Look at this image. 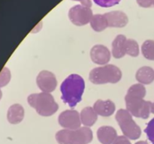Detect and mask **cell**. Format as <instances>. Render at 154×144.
I'll return each mask as SVG.
<instances>
[{
	"label": "cell",
	"instance_id": "obj_1",
	"mask_svg": "<svg viewBox=\"0 0 154 144\" xmlns=\"http://www.w3.org/2000/svg\"><path fill=\"white\" fill-rule=\"evenodd\" d=\"M85 88V82L78 74H71L62 82L60 90L62 100L71 108H74L82 99Z\"/></svg>",
	"mask_w": 154,
	"mask_h": 144
},
{
	"label": "cell",
	"instance_id": "obj_2",
	"mask_svg": "<svg viewBox=\"0 0 154 144\" xmlns=\"http://www.w3.org/2000/svg\"><path fill=\"white\" fill-rule=\"evenodd\" d=\"M28 104L42 116H51L58 110V104L51 93H34L29 95Z\"/></svg>",
	"mask_w": 154,
	"mask_h": 144
},
{
	"label": "cell",
	"instance_id": "obj_3",
	"mask_svg": "<svg viewBox=\"0 0 154 144\" xmlns=\"http://www.w3.org/2000/svg\"><path fill=\"white\" fill-rule=\"evenodd\" d=\"M93 136L92 130L88 127H81L75 130L63 129L56 134L59 144H88Z\"/></svg>",
	"mask_w": 154,
	"mask_h": 144
},
{
	"label": "cell",
	"instance_id": "obj_4",
	"mask_svg": "<svg viewBox=\"0 0 154 144\" xmlns=\"http://www.w3.org/2000/svg\"><path fill=\"white\" fill-rule=\"evenodd\" d=\"M122 72L118 67L114 64H105L95 68L89 74V79L93 84L117 83L121 80Z\"/></svg>",
	"mask_w": 154,
	"mask_h": 144
},
{
	"label": "cell",
	"instance_id": "obj_5",
	"mask_svg": "<svg viewBox=\"0 0 154 144\" xmlns=\"http://www.w3.org/2000/svg\"><path fill=\"white\" fill-rule=\"evenodd\" d=\"M115 118L125 136L133 140L141 136V128L134 121L132 115L127 110H119L116 113Z\"/></svg>",
	"mask_w": 154,
	"mask_h": 144
},
{
	"label": "cell",
	"instance_id": "obj_6",
	"mask_svg": "<svg viewBox=\"0 0 154 144\" xmlns=\"http://www.w3.org/2000/svg\"><path fill=\"white\" fill-rule=\"evenodd\" d=\"M126 110L133 116L147 119L151 112L152 103L144 98H135L125 96Z\"/></svg>",
	"mask_w": 154,
	"mask_h": 144
},
{
	"label": "cell",
	"instance_id": "obj_7",
	"mask_svg": "<svg viewBox=\"0 0 154 144\" xmlns=\"http://www.w3.org/2000/svg\"><path fill=\"white\" fill-rule=\"evenodd\" d=\"M93 10L90 8L82 4H77L71 8L69 11V18L75 26H82L90 22L93 17Z\"/></svg>",
	"mask_w": 154,
	"mask_h": 144
},
{
	"label": "cell",
	"instance_id": "obj_8",
	"mask_svg": "<svg viewBox=\"0 0 154 144\" xmlns=\"http://www.w3.org/2000/svg\"><path fill=\"white\" fill-rule=\"evenodd\" d=\"M58 122L65 129L75 130L81 128V121L80 113L75 110H67L60 114Z\"/></svg>",
	"mask_w": 154,
	"mask_h": 144
},
{
	"label": "cell",
	"instance_id": "obj_9",
	"mask_svg": "<svg viewBox=\"0 0 154 144\" xmlns=\"http://www.w3.org/2000/svg\"><path fill=\"white\" fill-rule=\"evenodd\" d=\"M36 82L42 92L48 93L54 92L57 86L56 76L49 70H42L37 76Z\"/></svg>",
	"mask_w": 154,
	"mask_h": 144
},
{
	"label": "cell",
	"instance_id": "obj_10",
	"mask_svg": "<svg viewBox=\"0 0 154 144\" xmlns=\"http://www.w3.org/2000/svg\"><path fill=\"white\" fill-rule=\"evenodd\" d=\"M90 58L96 64L105 65L111 59V52L104 45H95L90 50Z\"/></svg>",
	"mask_w": 154,
	"mask_h": 144
},
{
	"label": "cell",
	"instance_id": "obj_11",
	"mask_svg": "<svg viewBox=\"0 0 154 144\" xmlns=\"http://www.w3.org/2000/svg\"><path fill=\"white\" fill-rule=\"evenodd\" d=\"M105 18L107 20L108 27H115V28H123L127 25L129 22L128 16L124 12L120 10L105 13Z\"/></svg>",
	"mask_w": 154,
	"mask_h": 144
},
{
	"label": "cell",
	"instance_id": "obj_12",
	"mask_svg": "<svg viewBox=\"0 0 154 144\" xmlns=\"http://www.w3.org/2000/svg\"><path fill=\"white\" fill-rule=\"evenodd\" d=\"M115 104L111 100H98L93 104V109L101 116H111L115 111Z\"/></svg>",
	"mask_w": 154,
	"mask_h": 144
},
{
	"label": "cell",
	"instance_id": "obj_13",
	"mask_svg": "<svg viewBox=\"0 0 154 144\" xmlns=\"http://www.w3.org/2000/svg\"><path fill=\"white\" fill-rule=\"evenodd\" d=\"M97 137L102 144H112L117 137V130L111 126H102L98 129Z\"/></svg>",
	"mask_w": 154,
	"mask_h": 144
},
{
	"label": "cell",
	"instance_id": "obj_14",
	"mask_svg": "<svg viewBox=\"0 0 154 144\" xmlns=\"http://www.w3.org/2000/svg\"><path fill=\"white\" fill-rule=\"evenodd\" d=\"M127 38L123 34H118L112 42V55L114 58H123L126 55V43Z\"/></svg>",
	"mask_w": 154,
	"mask_h": 144
},
{
	"label": "cell",
	"instance_id": "obj_15",
	"mask_svg": "<svg viewBox=\"0 0 154 144\" xmlns=\"http://www.w3.org/2000/svg\"><path fill=\"white\" fill-rule=\"evenodd\" d=\"M7 118L11 124H18L24 118V109L19 104L11 105L8 110Z\"/></svg>",
	"mask_w": 154,
	"mask_h": 144
},
{
	"label": "cell",
	"instance_id": "obj_16",
	"mask_svg": "<svg viewBox=\"0 0 154 144\" xmlns=\"http://www.w3.org/2000/svg\"><path fill=\"white\" fill-rule=\"evenodd\" d=\"M135 78L139 83L148 85L154 80V70L148 66L141 67L137 70Z\"/></svg>",
	"mask_w": 154,
	"mask_h": 144
},
{
	"label": "cell",
	"instance_id": "obj_17",
	"mask_svg": "<svg viewBox=\"0 0 154 144\" xmlns=\"http://www.w3.org/2000/svg\"><path fill=\"white\" fill-rule=\"evenodd\" d=\"M81 116V124H84L85 127H91L98 119V114L94 110L93 107L87 106L81 110L80 113Z\"/></svg>",
	"mask_w": 154,
	"mask_h": 144
},
{
	"label": "cell",
	"instance_id": "obj_18",
	"mask_svg": "<svg viewBox=\"0 0 154 144\" xmlns=\"http://www.w3.org/2000/svg\"><path fill=\"white\" fill-rule=\"evenodd\" d=\"M92 28L96 32H102L108 27L107 20L104 14L93 15L90 22Z\"/></svg>",
	"mask_w": 154,
	"mask_h": 144
},
{
	"label": "cell",
	"instance_id": "obj_19",
	"mask_svg": "<svg viewBox=\"0 0 154 144\" xmlns=\"http://www.w3.org/2000/svg\"><path fill=\"white\" fill-rule=\"evenodd\" d=\"M146 94V88L143 84L137 83L132 85L128 89L126 97L135 98H144Z\"/></svg>",
	"mask_w": 154,
	"mask_h": 144
},
{
	"label": "cell",
	"instance_id": "obj_20",
	"mask_svg": "<svg viewBox=\"0 0 154 144\" xmlns=\"http://www.w3.org/2000/svg\"><path fill=\"white\" fill-rule=\"evenodd\" d=\"M141 52L144 58L154 61V40H145L141 46Z\"/></svg>",
	"mask_w": 154,
	"mask_h": 144
},
{
	"label": "cell",
	"instance_id": "obj_21",
	"mask_svg": "<svg viewBox=\"0 0 154 144\" xmlns=\"http://www.w3.org/2000/svg\"><path fill=\"white\" fill-rule=\"evenodd\" d=\"M126 54L132 57L139 55V46L138 42L134 39H127L126 43Z\"/></svg>",
	"mask_w": 154,
	"mask_h": 144
},
{
	"label": "cell",
	"instance_id": "obj_22",
	"mask_svg": "<svg viewBox=\"0 0 154 144\" xmlns=\"http://www.w3.org/2000/svg\"><path fill=\"white\" fill-rule=\"evenodd\" d=\"M11 80V72L8 68L5 67L0 73V87L5 86Z\"/></svg>",
	"mask_w": 154,
	"mask_h": 144
},
{
	"label": "cell",
	"instance_id": "obj_23",
	"mask_svg": "<svg viewBox=\"0 0 154 144\" xmlns=\"http://www.w3.org/2000/svg\"><path fill=\"white\" fill-rule=\"evenodd\" d=\"M144 132L147 134L149 140L154 144V118L149 122L147 128L144 129Z\"/></svg>",
	"mask_w": 154,
	"mask_h": 144
},
{
	"label": "cell",
	"instance_id": "obj_24",
	"mask_svg": "<svg viewBox=\"0 0 154 144\" xmlns=\"http://www.w3.org/2000/svg\"><path fill=\"white\" fill-rule=\"evenodd\" d=\"M96 4L102 8H110L117 4L121 0H93Z\"/></svg>",
	"mask_w": 154,
	"mask_h": 144
},
{
	"label": "cell",
	"instance_id": "obj_25",
	"mask_svg": "<svg viewBox=\"0 0 154 144\" xmlns=\"http://www.w3.org/2000/svg\"><path fill=\"white\" fill-rule=\"evenodd\" d=\"M112 144H132L129 138L125 136H118Z\"/></svg>",
	"mask_w": 154,
	"mask_h": 144
},
{
	"label": "cell",
	"instance_id": "obj_26",
	"mask_svg": "<svg viewBox=\"0 0 154 144\" xmlns=\"http://www.w3.org/2000/svg\"><path fill=\"white\" fill-rule=\"evenodd\" d=\"M139 6L142 8H150L153 4V0H136Z\"/></svg>",
	"mask_w": 154,
	"mask_h": 144
},
{
	"label": "cell",
	"instance_id": "obj_27",
	"mask_svg": "<svg viewBox=\"0 0 154 144\" xmlns=\"http://www.w3.org/2000/svg\"><path fill=\"white\" fill-rule=\"evenodd\" d=\"M73 1H77L80 2L81 3V4L86 7L90 8L92 6V2L91 0H73Z\"/></svg>",
	"mask_w": 154,
	"mask_h": 144
},
{
	"label": "cell",
	"instance_id": "obj_28",
	"mask_svg": "<svg viewBox=\"0 0 154 144\" xmlns=\"http://www.w3.org/2000/svg\"><path fill=\"white\" fill-rule=\"evenodd\" d=\"M135 144H148V143H147V142H146V141H138V142H137Z\"/></svg>",
	"mask_w": 154,
	"mask_h": 144
},
{
	"label": "cell",
	"instance_id": "obj_29",
	"mask_svg": "<svg viewBox=\"0 0 154 144\" xmlns=\"http://www.w3.org/2000/svg\"><path fill=\"white\" fill-rule=\"evenodd\" d=\"M151 112L153 114H154V102L153 103H152V105H151Z\"/></svg>",
	"mask_w": 154,
	"mask_h": 144
},
{
	"label": "cell",
	"instance_id": "obj_30",
	"mask_svg": "<svg viewBox=\"0 0 154 144\" xmlns=\"http://www.w3.org/2000/svg\"><path fill=\"white\" fill-rule=\"evenodd\" d=\"M2 92H1V90H0V99H1V98H2Z\"/></svg>",
	"mask_w": 154,
	"mask_h": 144
},
{
	"label": "cell",
	"instance_id": "obj_31",
	"mask_svg": "<svg viewBox=\"0 0 154 144\" xmlns=\"http://www.w3.org/2000/svg\"><path fill=\"white\" fill-rule=\"evenodd\" d=\"M153 5H154V0H153Z\"/></svg>",
	"mask_w": 154,
	"mask_h": 144
}]
</instances>
